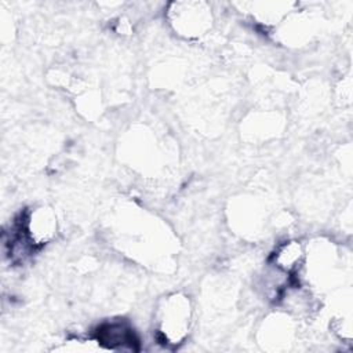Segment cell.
<instances>
[{
    "mask_svg": "<svg viewBox=\"0 0 353 353\" xmlns=\"http://www.w3.org/2000/svg\"><path fill=\"white\" fill-rule=\"evenodd\" d=\"M189 307L185 301L176 299L170 302V307L163 312L160 320V332L168 343H179L188 331Z\"/></svg>",
    "mask_w": 353,
    "mask_h": 353,
    "instance_id": "1",
    "label": "cell"
},
{
    "mask_svg": "<svg viewBox=\"0 0 353 353\" xmlns=\"http://www.w3.org/2000/svg\"><path fill=\"white\" fill-rule=\"evenodd\" d=\"M98 341L109 347L131 346L137 342L134 332L123 323L105 324L98 330Z\"/></svg>",
    "mask_w": 353,
    "mask_h": 353,
    "instance_id": "2",
    "label": "cell"
}]
</instances>
